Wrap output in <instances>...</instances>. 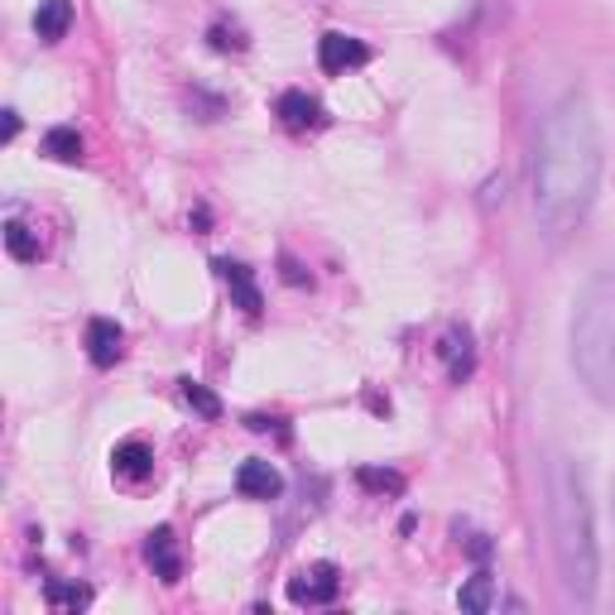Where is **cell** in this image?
<instances>
[{
  "label": "cell",
  "instance_id": "cell-17",
  "mask_svg": "<svg viewBox=\"0 0 615 615\" xmlns=\"http://www.w3.org/2000/svg\"><path fill=\"white\" fill-rule=\"evenodd\" d=\"M6 251L15 260H39V235L30 227H20V221H10L6 227Z\"/></svg>",
  "mask_w": 615,
  "mask_h": 615
},
{
  "label": "cell",
  "instance_id": "cell-11",
  "mask_svg": "<svg viewBox=\"0 0 615 615\" xmlns=\"http://www.w3.org/2000/svg\"><path fill=\"white\" fill-rule=\"evenodd\" d=\"M274 111H279V121L289 125V130H312V125L322 121V107L308 97V91H284Z\"/></svg>",
  "mask_w": 615,
  "mask_h": 615
},
{
  "label": "cell",
  "instance_id": "cell-20",
  "mask_svg": "<svg viewBox=\"0 0 615 615\" xmlns=\"http://www.w3.org/2000/svg\"><path fill=\"white\" fill-rule=\"evenodd\" d=\"M284 279H289V284H308V274L298 270V260H289V255H284Z\"/></svg>",
  "mask_w": 615,
  "mask_h": 615
},
{
  "label": "cell",
  "instance_id": "cell-8",
  "mask_svg": "<svg viewBox=\"0 0 615 615\" xmlns=\"http://www.w3.org/2000/svg\"><path fill=\"white\" fill-rule=\"evenodd\" d=\"M217 270H221V279H227V289H231V298H235V308H245V312L255 318V312L265 308V298H260L255 279H251V270L235 265V260H217Z\"/></svg>",
  "mask_w": 615,
  "mask_h": 615
},
{
  "label": "cell",
  "instance_id": "cell-10",
  "mask_svg": "<svg viewBox=\"0 0 615 615\" xmlns=\"http://www.w3.org/2000/svg\"><path fill=\"white\" fill-rule=\"evenodd\" d=\"M68 24H73V0H39L34 34L44 39V44H58V39L68 34Z\"/></svg>",
  "mask_w": 615,
  "mask_h": 615
},
{
  "label": "cell",
  "instance_id": "cell-1",
  "mask_svg": "<svg viewBox=\"0 0 615 615\" xmlns=\"http://www.w3.org/2000/svg\"><path fill=\"white\" fill-rule=\"evenodd\" d=\"M601 183V130L592 101L568 91L539 125L534 145V221L548 241H562L582 227Z\"/></svg>",
  "mask_w": 615,
  "mask_h": 615
},
{
  "label": "cell",
  "instance_id": "cell-13",
  "mask_svg": "<svg viewBox=\"0 0 615 615\" xmlns=\"http://www.w3.org/2000/svg\"><path fill=\"white\" fill-rule=\"evenodd\" d=\"M442 356H448L452 381H466V375H471V365H476V356H471V337L462 332V327H452V332L442 337Z\"/></svg>",
  "mask_w": 615,
  "mask_h": 615
},
{
  "label": "cell",
  "instance_id": "cell-3",
  "mask_svg": "<svg viewBox=\"0 0 615 615\" xmlns=\"http://www.w3.org/2000/svg\"><path fill=\"white\" fill-rule=\"evenodd\" d=\"M572 371L586 395L615 409V274H596L572 304Z\"/></svg>",
  "mask_w": 615,
  "mask_h": 615
},
{
  "label": "cell",
  "instance_id": "cell-19",
  "mask_svg": "<svg viewBox=\"0 0 615 615\" xmlns=\"http://www.w3.org/2000/svg\"><path fill=\"white\" fill-rule=\"evenodd\" d=\"M361 486H371V491H404V476H399V471L361 466Z\"/></svg>",
  "mask_w": 615,
  "mask_h": 615
},
{
  "label": "cell",
  "instance_id": "cell-2",
  "mask_svg": "<svg viewBox=\"0 0 615 615\" xmlns=\"http://www.w3.org/2000/svg\"><path fill=\"white\" fill-rule=\"evenodd\" d=\"M548 529H553V558L562 592L592 601L596 596V525H592V501H586V481L568 457L548 462Z\"/></svg>",
  "mask_w": 615,
  "mask_h": 615
},
{
  "label": "cell",
  "instance_id": "cell-14",
  "mask_svg": "<svg viewBox=\"0 0 615 615\" xmlns=\"http://www.w3.org/2000/svg\"><path fill=\"white\" fill-rule=\"evenodd\" d=\"M44 154H48V160H58V164H77V160H83V135L68 130V125L48 130V135H44Z\"/></svg>",
  "mask_w": 615,
  "mask_h": 615
},
{
  "label": "cell",
  "instance_id": "cell-21",
  "mask_svg": "<svg viewBox=\"0 0 615 615\" xmlns=\"http://www.w3.org/2000/svg\"><path fill=\"white\" fill-rule=\"evenodd\" d=\"M15 130H20V116L6 111V140H15Z\"/></svg>",
  "mask_w": 615,
  "mask_h": 615
},
{
  "label": "cell",
  "instance_id": "cell-16",
  "mask_svg": "<svg viewBox=\"0 0 615 615\" xmlns=\"http://www.w3.org/2000/svg\"><path fill=\"white\" fill-rule=\"evenodd\" d=\"M44 596H48V606H58V611H83L91 601L87 586H73V582H48Z\"/></svg>",
  "mask_w": 615,
  "mask_h": 615
},
{
  "label": "cell",
  "instance_id": "cell-18",
  "mask_svg": "<svg viewBox=\"0 0 615 615\" xmlns=\"http://www.w3.org/2000/svg\"><path fill=\"white\" fill-rule=\"evenodd\" d=\"M183 399H188L202 418H221V399H217L207 385H193V381H188V385H183Z\"/></svg>",
  "mask_w": 615,
  "mask_h": 615
},
{
  "label": "cell",
  "instance_id": "cell-7",
  "mask_svg": "<svg viewBox=\"0 0 615 615\" xmlns=\"http://www.w3.org/2000/svg\"><path fill=\"white\" fill-rule=\"evenodd\" d=\"M235 491L251 495V501H274V495L284 491V476L270 462H245L235 471Z\"/></svg>",
  "mask_w": 615,
  "mask_h": 615
},
{
  "label": "cell",
  "instance_id": "cell-4",
  "mask_svg": "<svg viewBox=\"0 0 615 615\" xmlns=\"http://www.w3.org/2000/svg\"><path fill=\"white\" fill-rule=\"evenodd\" d=\"M337 592H342V578H337L332 562H318V568L298 572V578L289 582V601H294V606H327Z\"/></svg>",
  "mask_w": 615,
  "mask_h": 615
},
{
  "label": "cell",
  "instance_id": "cell-9",
  "mask_svg": "<svg viewBox=\"0 0 615 615\" xmlns=\"http://www.w3.org/2000/svg\"><path fill=\"white\" fill-rule=\"evenodd\" d=\"M145 558H150V568L160 572L164 582H178V572H183V558H178L174 529H154V534H150V543H145Z\"/></svg>",
  "mask_w": 615,
  "mask_h": 615
},
{
  "label": "cell",
  "instance_id": "cell-15",
  "mask_svg": "<svg viewBox=\"0 0 615 615\" xmlns=\"http://www.w3.org/2000/svg\"><path fill=\"white\" fill-rule=\"evenodd\" d=\"M457 601H462V611L471 615H481V611H491V601H495V582H491V572H476L462 592H457Z\"/></svg>",
  "mask_w": 615,
  "mask_h": 615
},
{
  "label": "cell",
  "instance_id": "cell-12",
  "mask_svg": "<svg viewBox=\"0 0 615 615\" xmlns=\"http://www.w3.org/2000/svg\"><path fill=\"white\" fill-rule=\"evenodd\" d=\"M111 471L121 481H145L154 471V452L145 448V442H121V448L111 452Z\"/></svg>",
  "mask_w": 615,
  "mask_h": 615
},
{
  "label": "cell",
  "instance_id": "cell-5",
  "mask_svg": "<svg viewBox=\"0 0 615 615\" xmlns=\"http://www.w3.org/2000/svg\"><path fill=\"white\" fill-rule=\"evenodd\" d=\"M371 58V48L361 44V39H351V34H322L318 39V63H322V73H347V68H361V63Z\"/></svg>",
  "mask_w": 615,
  "mask_h": 615
},
{
  "label": "cell",
  "instance_id": "cell-6",
  "mask_svg": "<svg viewBox=\"0 0 615 615\" xmlns=\"http://www.w3.org/2000/svg\"><path fill=\"white\" fill-rule=\"evenodd\" d=\"M121 342H125V332L116 327L111 318H91L87 322V356H91V365H116L121 361Z\"/></svg>",
  "mask_w": 615,
  "mask_h": 615
}]
</instances>
